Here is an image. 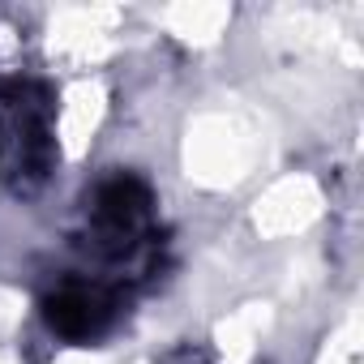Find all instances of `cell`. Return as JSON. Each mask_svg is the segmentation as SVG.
I'll return each instance as SVG.
<instances>
[{
    "label": "cell",
    "instance_id": "cell-2",
    "mask_svg": "<svg viewBox=\"0 0 364 364\" xmlns=\"http://www.w3.org/2000/svg\"><path fill=\"white\" fill-rule=\"evenodd\" d=\"M95 202H99V206H95L99 223H103L107 232H116V236H129V232L146 219V210H150V193H146L141 180H133V176L107 180Z\"/></svg>",
    "mask_w": 364,
    "mask_h": 364
},
{
    "label": "cell",
    "instance_id": "cell-1",
    "mask_svg": "<svg viewBox=\"0 0 364 364\" xmlns=\"http://www.w3.org/2000/svg\"><path fill=\"white\" fill-rule=\"evenodd\" d=\"M107 317H112L107 296L95 287H60L48 300V326L65 338H90L107 326Z\"/></svg>",
    "mask_w": 364,
    "mask_h": 364
}]
</instances>
